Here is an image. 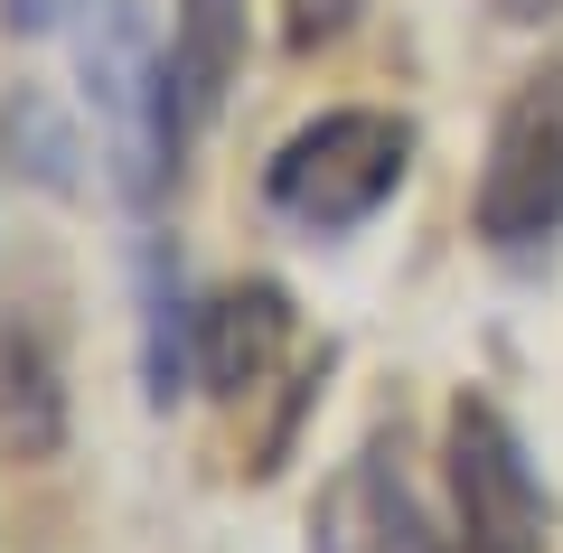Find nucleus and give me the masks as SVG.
Masks as SVG:
<instances>
[{"mask_svg": "<svg viewBox=\"0 0 563 553\" xmlns=\"http://www.w3.org/2000/svg\"><path fill=\"white\" fill-rule=\"evenodd\" d=\"M442 460H451V507H461V553H544V516H554L544 507V478L526 460L517 422L488 395L451 403Z\"/></svg>", "mask_w": 563, "mask_h": 553, "instance_id": "nucleus-4", "label": "nucleus"}, {"mask_svg": "<svg viewBox=\"0 0 563 553\" xmlns=\"http://www.w3.org/2000/svg\"><path fill=\"white\" fill-rule=\"evenodd\" d=\"M291 347V291L282 281H225L217 300H198V385H217L225 403H244Z\"/></svg>", "mask_w": 563, "mask_h": 553, "instance_id": "nucleus-6", "label": "nucleus"}, {"mask_svg": "<svg viewBox=\"0 0 563 553\" xmlns=\"http://www.w3.org/2000/svg\"><path fill=\"white\" fill-rule=\"evenodd\" d=\"M76 10H85V0H0V20L20 29V38H47V29H66Z\"/></svg>", "mask_w": 563, "mask_h": 553, "instance_id": "nucleus-10", "label": "nucleus"}, {"mask_svg": "<svg viewBox=\"0 0 563 553\" xmlns=\"http://www.w3.org/2000/svg\"><path fill=\"white\" fill-rule=\"evenodd\" d=\"M0 422L29 460H47L66 441V395H57V366H47V338L29 319L0 329Z\"/></svg>", "mask_w": 563, "mask_h": 553, "instance_id": "nucleus-9", "label": "nucleus"}, {"mask_svg": "<svg viewBox=\"0 0 563 553\" xmlns=\"http://www.w3.org/2000/svg\"><path fill=\"white\" fill-rule=\"evenodd\" d=\"M544 10H563V0H507V20H544Z\"/></svg>", "mask_w": 563, "mask_h": 553, "instance_id": "nucleus-11", "label": "nucleus"}, {"mask_svg": "<svg viewBox=\"0 0 563 553\" xmlns=\"http://www.w3.org/2000/svg\"><path fill=\"white\" fill-rule=\"evenodd\" d=\"M235 66H244V0H179V20H169V85H179L188 132H207L225 113Z\"/></svg>", "mask_w": 563, "mask_h": 553, "instance_id": "nucleus-8", "label": "nucleus"}, {"mask_svg": "<svg viewBox=\"0 0 563 553\" xmlns=\"http://www.w3.org/2000/svg\"><path fill=\"white\" fill-rule=\"evenodd\" d=\"M188 376H198V300H188L169 244H141V395L169 413Z\"/></svg>", "mask_w": 563, "mask_h": 553, "instance_id": "nucleus-7", "label": "nucleus"}, {"mask_svg": "<svg viewBox=\"0 0 563 553\" xmlns=\"http://www.w3.org/2000/svg\"><path fill=\"white\" fill-rule=\"evenodd\" d=\"M404 178H413V122L376 103H339L263 159V207L301 235H357Z\"/></svg>", "mask_w": 563, "mask_h": 553, "instance_id": "nucleus-2", "label": "nucleus"}, {"mask_svg": "<svg viewBox=\"0 0 563 553\" xmlns=\"http://www.w3.org/2000/svg\"><path fill=\"white\" fill-rule=\"evenodd\" d=\"M470 225H479L488 254H536V244L563 235V66L507 95L488 159H479Z\"/></svg>", "mask_w": 563, "mask_h": 553, "instance_id": "nucleus-3", "label": "nucleus"}, {"mask_svg": "<svg viewBox=\"0 0 563 553\" xmlns=\"http://www.w3.org/2000/svg\"><path fill=\"white\" fill-rule=\"evenodd\" d=\"M310 553H442L422 526V497L404 488V469L385 460V441H366L310 507Z\"/></svg>", "mask_w": 563, "mask_h": 553, "instance_id": "nucleus-5", "label": "nucleus"}, {"mask_svg": "<svg viewBox=\"0 0 563 553\" xmlns=\"http://www.w3.org/2000/svg\"><path fill=\"white\" fill-rule=\"evenodd\" d=\"M85 103H95V132H103V178H113V198L132 217L169 198V178H179V151L188 132L179 113V85H169V47L151 29L141 0H103L95 29H85Z\"/></svg>", "mask_w": 563, "mask_h": 553, "instance_id": "nucleus-1", "label": "nucleus"}]
</instances>
